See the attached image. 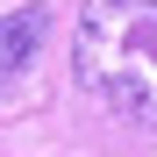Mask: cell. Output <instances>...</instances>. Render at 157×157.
<instances>
[{
	"mask_svg": "<svg viewBox=\"0 0 157 157\" xmlns=\"http://www.w3.org/2000/svg\"><path fill=\"white\" fill-rule=\"evenodd\" d=\"M71 64L100 107L157 128V0H86Z\"/></svg>",
	"mask_w": 157,
	"mask_h": 157,
	"instance_id": "1",
	"label": "cell"
},
{
	"mask_svg": "<svg viewBox=\"0 0 157 157\" xmlns=\"http://www.w3.org/2000/svg\"><path fill=\"white\" fill-rule=\"evenodd\" d=\"M36 43H43V7H14L7 21H0V78H14L21 64H29Z\"/></svg>",
	"mask_w": 157,
	"mask_h": 157,
	"instance_id": "2",
	"label": "cell"
}]
</instances>
